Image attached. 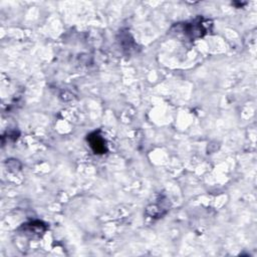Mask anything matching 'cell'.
Returning <instances> with one entry per match:
<instances>
[{"mask_svg":"<svg viewBox=\"0 0 257 257\" xmlns=\"http://www.w3.org/2000/svg\"><path fill=\"white\" fill-rule=\"evenodd\" d=\"M87 142L89 143L90 148L94 152V154L101 155L105 154L107 151L105 141L102 138V136L99 134V132H93L87 136Z\"/></svg>","mask_w":257,"mask_h":257,"instance_id":"cell-1","label":"cell"}]
</instances>
